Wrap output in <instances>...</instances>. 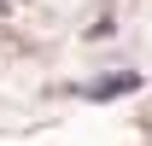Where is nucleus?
Wrapping results in <instances>:
<instances>
[{"label":"nucleus","instance_id":"nucleus-1","mask_svg":"<svg viewBox=\"0 0 152 146\" xmlns=\"http://www.w3.org/2000/svg\"><path fill=\"white\" fill-rule=\"evenodd\" d=\"M129 88H140V76H105V82H94V88H88V99H117V93H129Z\"/></svg>","mask_w":152,"mask_h":146}]
</instances>
